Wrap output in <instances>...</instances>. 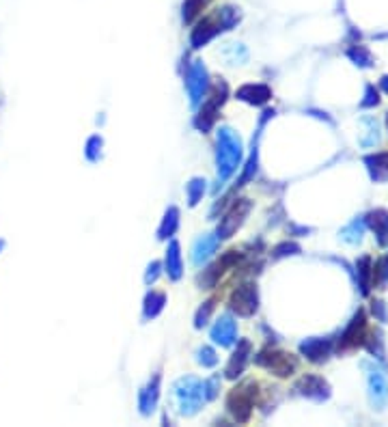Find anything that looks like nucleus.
<instances>
[{
	"instance_id": "f257e3e1",
	"label": "nucleus",
	"mask_w": 388,
	"mask_h": 427,
	"mask_svg": "<svg viewBox=\"0 0 388 427\" xmlns=\"http://www.w3.org/2000/svg\"><path fill=\"white\" fill-rule=\"evenodd\" d=\"M365 337H367V324H365V315L358 313L352 321V326L348 328V332L343 334V345L345 347H352V345H361L365 343Z\"/></svg>"
},
{
	"instance_id": "f03ea898",
	"label": "nucleus",
	"mask_w": 388,
	"mask_h": 427,
	"mask_svg": "<svg viewBox=\"0 0 388 427\" xmlns=\"http://www.w3.org/2000/svg\"><path fill=\"white\" fill-rule=\"evenodd\" d=\"M367 369H369V367H367ZM369 389H371L373 404L382 406V404L388 400V385H386V378H384L378 369H369Z\"/></svg>"
},
{
	"instance_id": "7ed1b4c3",
	"label": "nucleus",
	"mask_w": 388,
	"mask_h": 427,
	"mask_svg": "<svg viewBox=\"0 0 388 427\" xmlns=\"http://www.w3.org/2000/svg\"><path fill=\"white\" fill-rule=\"evenodd\" d=\"M367 223H369V227L376 231V235H378V242L382 244V246H386L388 244V212L386 210H376V212H371L369 216H367Z\"/></svg>"
},
{
	"instance_id": "20e7f679",
	"label": "nucleus",
	"mask_w": 388,
	"mask_h": 427,
	"mask_svg": "<svg viewBox=\"0 0 388 427\" xmlns=\"http://www.w3.org/2000/svg\"><path fill=\"white\" fill-rule=\"evenodd\" d=\"M365 162H367L369 173H371L373 180H376V182H386L388 180V154L369 156Z\"/></svg>"
},
{
	"instance_id": "39448f33",
	"label": "nucleus",
	"mask_w": 388,
	"mask_h": 427,
	"mask_svg": "<svg viewBox=\"0 0 388 427\" xmlns=\"http://www.w3.org/2000/svg\"><path fill=\"white\" fill-rule=\"evenodd\" d=\"M300 389H304L302 393L304 395H311V397H317V400H322V397L328 395V387H326V382H322L319 378H304L300 382Z\"/></svg>"
},
{
	"instance_id": "423d86ee",
	"label": "nucleus",
	"mask_w": 388,
	"mask_h": 427,
	"mask_svg": "<svg viewBox=\"0 0 388 427\" xmlns=\"http://www.w3.org/2000/svg\"><path fill=\"white\" fill-rule=\"evenodd\" d=\"M216 31H218V26L214 24V20H203V22L197 26V31H194V35H192V43L199 48L201 43H205V41L210 39Z\"/></svg>"
},
{
	"instance_id": "0eeeda50",
	"label": "nucleus",
	"mask_w": 388,
	"mask_h": 427,
	"mask_svg": "<svg viewBox=\"0 0 388 427\" xmlns=\"http://www.w3.org/2000/svg\"><path fill=\"white\" fill-rule=\"evenodd\" d=\"M302 352H304V354H306L311 361L319 363V361H324V358L328 356V352H330V347H328V343H324V341H308V343L302 345Z\"/></svg>"
},
{
	"instance_id": "6e6552de",
	"label": "nucleus",
	"mask_w": 388,
	"mask_h": 427,
	"mask_svg": "<svg viewBox=\"0 0 388 427\" xmlns=\"http://www.w3.org/2000/svg\"><path fill=\"white\" fill-rule=\"evenodd\" d=\"M244 304H248V308H257V293H252V289H240L233 296V306L240 313H244Z\"/></svg>"
},
{
	"instance_id": "1a4fd4ad",
	"label": "nucleus",
	"mask_w": 388,
	"mask_h": 427,
	"mask_svg": "<svg viewBox=\"0 0 388 427\" xmlns=\"http://www.w3.org/2000/svg\"><path fill=\"white\" fill-rule=\"evenodd\" d=\"M210 3V0H186L184 3V20L192 22L199 16V11H203V7Z\"/></svg>"
},
{
	"instance_id": "9d476101",
	"label": "nucleus",
	"mask_w": 388,
	"mask_h": 427,
	"mask_svg": "<svg viewBox=\"0 0 388 427\" xmlns=\"http://www.w3.org/2000/svg\"><path fill=\"white\" fill-rule=\"evenodd\" d=\"M358 270H361V278H363V293L369 291V274H371V259L369 257H363L358 261Z\"/></svg>"
},
{
	"instance_id": "9b49d317",
	"label": "nucleus",
	"mask_w": 388,
	"mask_h": 427,
	"mask_svg": "<svg viewBox=\"0 0 388 427\" xmlns=\"http://www.w3.org/2000/svg\"><path fill=\"white\" fill-rule=\"evenodd\" d=\"M373 276H376V281H380V283L388 281V255L376 266V270H373Z\"/></svg>"
},
{
	"instance_id": "f8f14e48",
	"label": "nucleus",
	"mask_w": 388,
	"mask_h": 427,
	"mask_svg": "<svg viewBox=\"0 0 388 427\" xmlns=\"http://www.w3.org/2000/svg\"><path fill=\"white\" fill-rule=\"evenodd\" d=\"M367 97L369 99L363 101V106H373V104H378V101H380L378 93H373V86H369V89H367Z\"/></svg>"
},
{
	"instance_id": "ddd939ff",
	"label": "nucleus",
	"mask_w": 388,
	"mask_h": 427,
	"mask_svg": "<svg viewBox=\"0 0 388 427\" xmlns=\"http://www.w3.org/2000/svg\"><path fill=\"white\" fill-rule=\"evenodd\" d=\"M382 89H384V91L388 93V76H386V78L382 80Z\"/></svg>"
}]
</instances>
